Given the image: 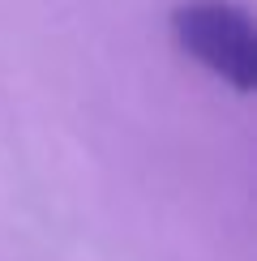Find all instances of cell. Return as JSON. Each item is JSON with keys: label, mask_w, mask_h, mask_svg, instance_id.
I'll return each mask as SVG.
<instances>
[{"label": "cell", "mask_w": 257, "mask_h": 261, "mask_svg": "<svg viewBox=\"0 0 257 261\" xmlns=\"http://www.w3.org/2000/svg\"><path fill=\"white\" fill-rule=\"evenodd\" d=\"M171 35L210 77L249 94L257 82V30L232 0H185L171 13Z\"/></svg>", "instance_id": "obj_1"}]
</instances>
